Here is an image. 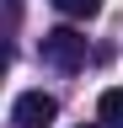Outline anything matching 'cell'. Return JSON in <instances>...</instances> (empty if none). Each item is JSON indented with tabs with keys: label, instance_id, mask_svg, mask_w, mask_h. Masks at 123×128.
<instances>
[{
	"label": "cell",
	"instance_id": "cell-1",
	"mask_svg": "<svg viewBox=\"0 0 123 128\" xmlns=\"http://www.w3.org/2000/svg\"><path fill=\"white\" fill-rule=\"evenodd\" d=\"M43 64H54V70H80L86 64V32H75V27H54V32H43Z\"/></svg>",
	"mask_w": 123,
	"mask_h": 128
},
{
	"label": "cell",
	"instance_id": "cell-4",
	"mask_svg": "<svg viewBox=\"0 0 123 128\" xmlns=\"http://www.w3.org/2000/svg\"><path fill=\"white\" fill-rule=\"evenodd\" d=\"M59 16H70V22H91V16L102 11V0H54Z\"/></svg>",
	"mask_w": 123,
	"mask_h": 128
},
{
	"label": "cell",
	"instance_id": "cell-3",
	"mask_svg": "<svg viewBox=\"0 0 123 128\" xmlns=\"http://www.w3.org/2000/svg\"><path fill=\"white\" fill-rule=\"evenodd\" d=\"M96 118L112 123V128H123V86H107V91L96 96Z\"/></svg>",
	"mask_w": 123,
	"mask_h": 128
},
{
	"label": "cell",
	"instance_id": "cell-2",
	"mask_svg": "<svg viewBox=\"0 0 123 128\" xmlns=\"http://www.w3.org/2000/svg\"><path fill=\"white\" fill-rule=\"evenodd\" d=\"M54 118H59V102L48 91H22L16 107H11V123H16V128H48Z\"/></svg>",
	"mask_w": 123,
	"mask_h": 128
}]
</instances>
